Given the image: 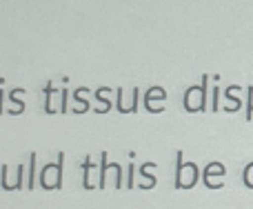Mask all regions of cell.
<instances>
[{
    "label": "cell",
    "instance_id": "1",
    "mask_svg": "<svg viewBox=\"0 0 253 209\" xmlns=\"http://www.w3.org/2000/svg\"><path fill=\"white\" fill-rule=\"evenodd\" d=\"M34 162H36V156L31 154V169H29V189L34 187Z\"/></svg>",
    "mask_w": 253,
    "mask_h": 209
}]
</instances>
